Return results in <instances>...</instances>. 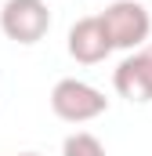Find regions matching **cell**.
Masks as SVG:
<instances>
[{
    "mask_svg": "<svg viewBox=\"0 0 152 156\" xmlns=\"http://www.w3.org/2000/svg\"><path fill=\"white\" fill-rule=\"evenodd\" d=\"M98 18H102V26L109 33L112 51H138L141 44H149L152 15L141 0H112Z\"/></svg>",
    "mask_w": 152,
    "mask_h": 156,
    "instance_id": "cell-1",
    "label": "cell"
},
{
    "mask_svg": "<svg viewBox=\"0 0 152 156\" xmlns=\"http://www.w3.org/2000/svg\"><path fill=\"white\" fill-rule=\"evenodd\" d=\"M51 113L65 123H91L102 113H109V98L87 80L65 76L51 87Z\"/></svg>",
    "mask_w": 152,
    "mask_h": 156,
    "instance_id": "cell-2",
    "label": "cell"
},
{
    "mask_svg": "<svg viewBox=\"0 0 152 156\" xmlns=\"http://www.w3.org/2000/svg\"><path fill=\"white\" fill-rule=\"evenodd\" d=\"M51 29L47 0H4L0 7V33L15 44H40Z\"/></svg>",
    "mask_w": 152,
    "mask_h": 156,
    "instance_id": "cell-3",
    "label": "cell"
},
{
    "mask_svg": "<svg viewBox=\"0 0 152 156\" xmlns=\"http://www.w3.org/2000/svg\"><path fill=\"white\" fill-rule=\"evenodd\" d=\"M112 87L119 98L145 105L152 102V44H141L138 51H130L112 73Z\"/></svg>",
    "mask_w": 152,
    "mask_h": 156,
    "instance_id": "cell-4",
    "label": "cell"
},
{
    "mask_svg": "<svg viewBox=\"0 0 152 156\" xmlns=\"http://www.w3.org/2000/svg\"><path fill=\"white\" fill-rule=\"evenodd\" d=\"M65 47H69V55L80 66H98V62H105L112 55L109 33H105V26H102L98 15H87V18L73 22V29L65 37Z\"/></svg>",
    "mask_w": 152,
    "mask_h": 156,
    "instance_id": "cell-5",
    "label": "cell"
},
{
    "mask_svg": "<svg viewBox=\"0 0 152 156\" xmlns=\"http://www.w3.org/2000/svg\"><path fill=\"white\" fill-rule=\"evenodd\" d=\"M62 156H105V145L91 131H73L62 142Z\"/></svg>",
    "mask_w": 152,
    "mask_h": 156,
    "instance_id": "cell-6",
    "label": "cell"
},
{
    "mask_svg": "<svg viewBox=\"0 0 152 156\" xmlns=\"http://www.w3.org/2000/svg\"><path fill=\"white\" fill-rule=\"evenodd\" d=\"M18 156H40V153H18Z\"/></svg>",
    "mask_w": 152,
    "mask_h": 156,
    "instance_id": "cell-7",
    "label": "cell"
}]
</instances>
